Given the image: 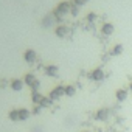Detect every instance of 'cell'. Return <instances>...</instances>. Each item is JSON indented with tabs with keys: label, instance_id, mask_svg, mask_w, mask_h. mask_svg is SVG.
Listing matches in <instances>:
<instances>
[{
	"label": "cell",
	"instance_id": "cell-16",
	"mask_svg": "<svg viewBox=\"0 0 132 132\" xmlns=\"http://www.w3.org/2000/svg\"><path fill=\"white\" fill-rule=\"evenodd\" d=\"M76 93L75 86H65V96H73Z\"/></svg>",
	"mask_w": 132,
	"mask_h": 132
},
{
	"label": "cell",
	"instance_id": "cell-13",
	"mask_svg": "<svg viewBox=\"0 0 132 132\" xmlns=\"http://www.w3.org/2000/svg\"><path fill=\"white\" fill-rule=\"evenodd\" d=\"M34 81H36V76H34V73H27V75H25V78H23V82H25L27 86H31Z\"/></svg>",
	"mask_w": 132,
	"mask_h": 132
},
{
	"label": "cell",
	"instance_id": "cell-17",
	"mask_svg": "<svg viewBox=\"0 0 132 132\" xmlns=\"http://www.w3.org/2000/svg\"><path fill=\"white\" fill-rule=\"evenodd\" d=\"M53 22H54V20H53V16H45V17L42 19V25H44V27H51Z\"/></svg>",
	"mask_w": 132,
	"mask_h": 132
},
{
	"label": "cell",
	"instance_id": "cell-25",
	"mask_svg": "<svg viewBox=\"0 0 132 132\" xmlns=\"http://www.w3.org/2000/svg\"><path fill=\"white\" fill-rule=\"evenodd\" d=\"M84 132H90V130H84Z\"/></svg>",
	"mask_w": 132,
	"mask_h": 132
},
{
	"label": "cell",
	"instance_id": "cell-18",
	"mask_svg": "<svg viewBox=\"0 0 132 132\" xmlns=\"http://www.w3.org/2000/svg\"><path fill=\"white\" fill-rule=\"evenodd\" d=\"M39 87H40V81L39 79H36L31 86H30V89H31V92H39Z\"/></svg>",
	"mask_w": 132,
	"mask_h": 132
},
{
	"label": "cell",
	"instance_id": "cell-3",
	"mask_svg": "<svg viewBox=\"0 0 132 132\" xmlns=\"http://www.w3.org/2000/svg\"><path fill=\"white\" fill-rule=\"evenodd\" d=\"M104 76H106V73H104L101 69H95V70H92V72L89 73V78H90L92 81H103Z\"/></svg>",
	"mask_w": 132,
	"mask_h": 132
},
{
	"label": "cell",
	"instance_id": "cell-19",
	"mask_svg": "<svg viewBox=\"0 0 132 132\" xmlns=\"http://www.w3.org/2000/svg\"><path fill=\"white\" fill-rule=\"evenodd\" d=\"M50 104H51V100H50L48 96H44V100L40 101V104H39V106H40V107H48Z\"/></svg>",
	"mask_w": 132,
	"mask_h": 132
},
{
	"label": "cell",
	"instance_id": "cell-12",
	"mask_svg": "<svg viewBox=\"0 0 132 132\" xmlns=\"http://www.w3.org/2000/svg\"><path fill=\"white\" fill-rule=\"evenodd\" d=\"M30 117H31V112H30L28 109H23V107L19 109V120H20V121H25V120H28Z\"/></svg>",
	"mask_w": 132,
	"mask_h": 132
},
{
	"label": "cell",
	"instance_id": "cell-5",
	"mask_svg": "<svg viewBox=\"0 0 132 132\" xmlns=\"http://www.w3.org/2000/svg\"><path fill=\"white\" fill-rule=\"evenodd\" d=\"M109 117H110V112H109V109H98L96 110V115H95V118L98 120V121H107L109 120Z\"/></svg>",
	"mask_w": 132,
	"mask_h": 132
},
{
	"label": "cell",
	"instance_id": "cell-6",
	"mask_svg": "<svg viewBox=\"0 0 132 132\" xmlns=\"http://www.w3.org/2000/svg\"><path fill=\"white\" fill-rule=\"evenodd\" d=\"M54 33H56V36L57 37H65V36H69V27H65V25H57L56 28H54Z\"/></svg>",
	"mask_w": 132,
	"mask_h": 132
},
{
	"label": "cell",
	"instance_id": "cell-20",
	"mask_svg": "<svg viewBox=\"0 0 132 132\" xmlns=\"http://www.w3.org/2000/svg\"><path fill=\"white\" fill-rule=\"evenodd\" d=\"M89 2V0H73V3L76 5V6H82V5H86Z\"/></svg>",
	"mask_w": 132,
	"mask_h": 132
},
{
	"label": "cell",
	"instance_id": "cell-10",
	"mask_svg": "<svg viewBox=\"0 0 132 132\" xmlns=\"http://www.w3.org/2000/svg\"><path fill=\"white\" fill-rule=\"evenodd\" d=\"M115 96H117V100L121 103V101H126V98H127V90L126 89H118L117 92H115Z\"/></svg>",
	"mask_w": 132,
	"mask_h": 132
},
{
	"label": "cell",
	"instance_id": "cell-8",
	"mask_svg": "<svg viewBox=\"0 0 132 132\" xmlns=\"http://www.w3.org/2000/svg\"><path fill=\"white\" fill-rule=\"evenodd\" d=\"M23 86H25L23 79H13V82H11V89L14 92H20L23 89Z\"/></svg>",
	"mask_w": 132,
	"mask_h": 132
},
{
	"label": "cell",
	"instance_id": "cell-7",
	"mask_svg": "<svg viewBox=\"0 0 132 132\" xmlns=\"http://www.w3.org/2000/svg\"><path fill=\"white\" fill-rule=\"evenodd\" d=\"M113 31H115V28H113V23H110V22H107V23H104V25L101 27V33H103L104 36H110Z\"/></svg>",
	"mask_w": 132,
	"mask_h": 132
},
{
	"label": "cell",
	"instance_id": "cell-21",
	"mask_svg": "<svg viewBox=\"0 0 132 132\" xmlns=\"http://www.w3.org/2000/svg\"><path fill=\"white\" fill-rule=\"evenodd\" d=\"M70 14H72V16H78V6H76V5H75V6H72Z\"/></svg>",
	"mask_w": 132,
	"mask_h": 132
},
{
	"label": "cell",
	"instance_id": "cell-2",
	"mask_svg": "<svg viewBox=\"0 0 132 132\" xmlns=\"http://www.w3.org/2000/svg\"><path fill=\"white\" fill-rule=\"evenodd\" d=\"M64 95H65V86H56V87L50 92L48 98H50L51 101H54V100H59V98L64 96Z\"/></svg>",
	"mask_w": 132,
	"mask_h": 132
},
{
	"label": "cell",
	"instance_id": "cell-1",
	"mask_svg": "<svg viewBox=\"0 0 132 132\" xmlns=\"http://www.w3.org/2000/svg\"><path fill=\"white\" fill-rule=\"evenodd\" d=\"M70 10H72V5H70L69 2H61V3L54 8L53 16H56V19H62L64 16H67V14L70 13Z\"/></svg>",
	"mask_w": 132,
	"mask_h": 132
},
{
	"label": "cell",
	"instance_id": "cell-15",
	"mask_svg": "<svg viewBox=\"0 0 132 132\" xmlns=\"http://www.w3.org/2000/svg\"><path fill=\"white\" fill-rule=\"evenodd\" d=\"M110 53H112V56H118V54H121V53H123V45H121V44H117V45L112 48Z\"/></svg>",
	"mask_w": 132,
	"mask_h": 132
},
{
	"label": "cell",
	"instance_id": "cell-22",
	"mask_svg": "<svg viewBox=\"0 0 132 132\" xmlns=\"http://www.w3.org/2000/svg\"><path fill=\"white\" fill-rule=\"evenodd\" d=\"M95 19H96V16H95L93 13H90V14L87 16V20H89V22H92V20H95Z\"/></svg>",
	"mask_w": 132,
	"mask_h": 132
},
{
	"label": "cell",
	"instance_id": "cell-9",
	"mask_svg": "<svg viewBox=\"0 0 132 132\" xmlns=\"http://www.w3.org/2000/svg\"><path fill=\"white\" fill-rule=\"evenodd\" d=\"M57 72H59V69H57V65H47L45 67V73H47V76H57Z\"/></svg>",
	"mask_w": 132,
	"mask_h": 132
},
{
	"label": "cell",
	"instance_id": "cell-11",
	"mask_svg": "<svg viewBox=\"0 0 132 132\" xmlns=\"http://www.w3.org/2000/svg\"><path fill=\"white\" fill-rule=\"evenodd\" d=\"M42 100H44V95H42V93H39V92H31V101H33L36 106H39Z\"/></svg>",
	"mask_w": 132,
	"mask_h": 132
},
{
	"label": "cell",
	"instance_id": "cell-23",
	"mask_svg": "<svg viewBox=\"0 0 132 132\" xmlns=\"http://www.w3.org/2000/svg\"><path fill=\"white\" fill-rule=\"evenodd\" d=\"M42 109H44V107H40V106H36V107L33 109V113H36V115H37V113H39V112H40Z\"/></svg>",
	"mask_w": 132,
	"mask_h": 132
},
{
	"label": "cell",
	"instance_id": "cell-24",
	"mask_svg": "<svg viewBox=\"0 0 132 132\" xmlns=\"http://www.w3.org/2000/svg\"><path fill=\"white\" fill-rule=\"evenodd\" d=\"M129 87H130V92H132V81H130V86H129Z\"/></svg>",
	"mask_w": 132,
	"mask_h": 132
},
{
	"label": "cell",
	"instance_id": "cell-14",
	"mask_svg": "<svg viewBox=\"0 0 132 132\" xmlns=\"http://www.w3.org/2000/svg\"><path fill=\"white\" fill-rule=\"evenodd\" d=\"M8 118H10L11 121H20V120H19V109H13V110H10Z\"/></svg>",
	"mask_w": 132,
	"mask_h": 132
},
{
	"label": "cell",
	"instance_id": "cell-4",
	"mask_svg": "<svg viewBox=\"0 0 132 132\" xmlns=\"http://www.w3.org/2000/svg\"><path fill=\"white\" fill-rule=\"evenodd\" d=\"M23 59H25V62H28V64H33V62L37 59V53H36L33 48H28V50L23 53Z\"/></svg>",
	"mask_w": 132,
	"mask_h": 132
}]
</instances>
